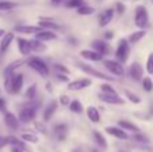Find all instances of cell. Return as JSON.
I'll return each mask as SVG.
<instances>
[{"label":"cell","instance_id":"obj_1","mask_svg":"<svg viewBox=\"0 0 153 152\" xmlns=\"http://www.w3.org/2000/svg\"><path fill=\"white\" fill-rule=\"evenodd\" d=\"M129 55H130V43H129V40L125 39V38H121V39L118 40V45H117V48H116V59L124 65V63L128 62Z\"/></svg>","mask_w":153,"mask_h":152},{"label":"cell","instance_id":"obj_2","mask_svg":"<svg viewBox=\"0 0 153 152\" xmlns=\"http://www.w3.org/2000/svg\"><path fill=\"white\" fill-rule=\"evenodd\" d=\"M134 24L138 28L144 30L149 26V13L146 7L144 5H137L134 10Z\"/></svg>","mask_w":153,"mask_h":152},{"label":"cell","instance_id":"obj_3","mask_svg":"<svg viewBox=\"0 0 153 152\" xmlns=\"http://www.w3.org/2000/svg\"><path fill=\"white\" fill-rule=\"evenodd\" d=\"M27 65H28L32 70H35L38 74L42 75V77H47V75L50 74V69H48V66L46 65V62L42 61L40 58H38V57H31V58H28L27 59Z\"/></svg>","mask_w":153,"mask_h":152},{"label":"cell","instance_id":"obj_4","mask_svg":"<svg viewBox=\"0 0 153 152\" xmlns=\"http://www.w3.org/2000/svg\"><path fill=\"white\" fill-rule=\"evenodd\" d=\"M103 66L108 72H110L116 77H124L125 70L121 62H118L117 59H103Z\"/></svg>","mask_w":153,"mask_h":152},{"label":"cell","instance_id":"obj_5","mask_svg":"<svg viewBox=\"0 0 153 152\" xmlns=\"http://www.w3.org/2000/svg\"><path fill=\"white\" fill-rule=\"evenodd\" d=\"M78 67L82 70L83 73H86V74H89L90 77H95V78H100V80H103V81H114L113 77H109V75H106L105 73L100 72V70L94 69L93 66H90V65H86V63H78Z\"/></svg>","mask_w":153,"mask_h":152},{"label":"cell","instance_id":"obj_6","mask_svg":"<svg viewBox=\"0 0 153 152\" xmlns=\"http://www.w3.org/2000/svg\"><path fill=\"white\" fill-rule=\"evenodd\" d=\"M36 117V107H24L19 110V121L23 124H28L35 120Z\"/></svg>","mask_w":153,"mask_h":152},{"label":"cell","instance_id":"obj_7","mask_svg":"<svg viewBox=\"0 0 153 152\" xmlns=\"http://www.w3.org/2000/svg\"><path fill=\"white\" fill-rule=\"evenodd\" d=\"M23 82H24V77L22 73H15L11 81V86H10V92L11 94H19L23 88Z\"/></svg>","mask_w":153,"mask_h":152},{"label":"cell","instance_id":"obj_8","mask_svg":"<svg viewBox=\"0 0 153 152\" xmlns=\"http://www.w3.org/2000/svg\"><path fill=\"white\" fill-rule=\"evenodd\" d=\"M129 75H130V78H132L133 81H136V82L141 81L144 78L143 66H141L138 62H133V63L130 65V67H129Z\"/></svg>","mask_w":153,"mask_h":152},{"label":"cell","instance_id":"obj_9","mask_svg":"<svg viewBox=\"0 0 153 152\" xmlns=\"http://www.w3.org/2000/svg\"><path fill=\"white\" fill-rule=\"evenodd\" d=\"M91 47H93V50H95L97 53H100L101 55H108V54L111 51L110 45H108L106 40H101V39L93 40Z\"/></svg>","mask_w":153,"mask_h":152},{"label":"cell","instance_id":"obj_10","mask_svg":"<svg viewBox=\"0 0 153 152\" xmlns=\"http://www.w3.org/2000/svg\"><path fill=\"white\" fill-rule=\"evenodd\" d=\"M98 97H100L101 101L106 102V104H111V105H124V102H125L124 98H121L118 94H106L101 92L98 94Z\"/></svg>","mask_w":153,"mask_h":152},{"label":"cell","instance_id":"obj_11","mask_svg":"<svg viewBox=\"0 0 153 152\" xmlns=\"http://www.w3.org/2000/svg\"><path fill=\"white\" fill-rule=\"evenodd\" d=\"M105 131H106V133H109L110 136L116 137V139H120V140L129 139L126 131H125V129H122L121 127H106Z\"/></svg>","mask_w":153,"mask_h":152},{"label":"cell","instance_id":"obj_12","mask_svg":"<svg viewBox=\"0 0 153 152\" xmlns=\"http://www.w3.org/2000/svg\"><path fill=\"white\" fill-rule=\"evenodd\" d=\"M91 85V80L90 78H81V80H75L69 82L67 88L70 90H82V89H86Z\"/></svg>","mask_w":153,"mask_h":152},{"label":"cell","instance_id":"obj_13","mask_svg":"<svg viewBox=\"0 0 153 152\" xmlns=\"http://www.w3.org/2000/svg\"><path fill=\"white\" fill-rule=\"evenodd\" d=\"M40 30H43L40 26H28V24H18L13 27V31L20 34H36Z\"/></svg>","mask_w":153,"mask_h":152},{"label":"cell","instance_id":"obj_14","mask_svg":"<svg viewBox=\"0 0 153 152\" xmlns=\"http://www.w3.org/2000/svg\"><path fill=\"white\" fill-rule=\"evenodd\" d=\"M4 123L10 129L16 131V129L19 128V123H20V121H19V117H16L13 113L4 112Z\"/></svg>","mask_w":153,"mask_h":152},{"label":"cell","instance_id":"obj_15","mask_svg":"<svg viewBox=\"0 0 153 152\" xmlns=\"http://www.w3.org/2000/svg\"><path fill=\"white\" fill-rule=\"evenodd\" d=\"M56 108H58V102H56L55 100H53V101L48 102L47 107H46L45 110H43V121H45V123H47V121H50L51 118H53Z\"/></svg>","mask_w":153,"mask_h":152},{"label":"cell","instance_id":"obj_16","mask_svg":"<svg viewBox=\"0 0 153 152\" xmlns=\"http://www.w3.org/2000/svg\"><path fill=\"white\" fill-rule=\"evenodd\" d=\"M53 132H54V136H55V139L58 140V142H63L67 136V124H63V123L56 124V125L54 127Z\"/></svg>","mask_w":153,"mask_h":152},{"label":"cell","instance_id":"obj_17","mask_svg":"<svg viewBox=\"0 0 153 152\" xmlns=\"http://www.w3.org/2000/svg\"><path fill=\"white\" fill-rule=\"evenodd\" d=\"M58 38V35L55 34V31L53 30H40L39 32L35 34V39H39L42 42H47V40H54Z\"/></svg>","mask_w":153,"mask_h":152},{"label":"cell","instance_id":"obj_18","mask_svg":"<svg viewBox=\"0 0 153 152\" xmlns=\"http://www.w3.org/2000/svg\"><path fill=\"white\" fill-rule=\"evenodd\" d=\"M15 39V34L13 32H5L4 35L1 37V42H0V50H1L3 54L7 53V50L10 48L12 40Z\"/></svg>","mask_w":153,"mask_h":152},{"label":"cell","instance_id":"obj_19","mask_svg":"<svg viewBox=\"0 0 153 152\" xmlns=\"http://www.w3.org/2000/svg\"><path fill=\"white\" fill-rule=\"evenodd\" d=\"M113 16H114V10L113 8H108V10H105L100 15V19H98L100 26L101 27H106L111 20H113Z\"/></svg>","mask_w":153,"mask_h":152},{"label":"cell","instance_id":"obj_20","mask_svg":"<svg viewBox=\"0 0 153 152\" xmlns=\"http://www.w3.org/2000/svg\"><path fill=\"white\" fill-rule=\"evenodd\" d=\"M38 26H40L43 30H53V31L61 28V26L58 23H55L53 19H48V18H40Z\"/></svg>","mask_w":153,"mask_h":152},{"label":"cell","instance_id":"obj_21","mask_svg":"<svg viewBox=\"0 0 153 152\" xmlns=\"http://www.w3.org/2000/svg\"><path fill=\"white\" fill-rule=\"evenodd\" d=\"M81 57L87 59V61H93V62H98V61H102L103 59V55H101V54L97 53L95 50H82Z\"/></svg>","mask_w":153,"mask_h":152},{"label":"cell","instance_id":"obj_22","mask_svg":"<svg viewBox=\"0 0 153 152\" xmlns=\"http://www.w3.org/2000/svg\"><path fill=\"white\" fill-rule=\"evenodd\" d=\"M18 48L23 57H28V54L32 51L31 45H30V40L24 39V38H18Z\"/></svg>","mask_w":153,"mask_h":152},{"label":"cell","instance_id":"obj_23","mask_svg":"<svg viewBox=\"0 0 153 152\" xmlns=\"http://www.w3.org/2000/svg\"><path fill=\"white\" fill-rule=\"evenodd\" d=\"M118 127H121V128L125 129V131L133 132V133H138V132H141L140 127L136 125V124H133V123H130V121H128V120H118Z\"/></svg>","mask_w":153,"mask_h":152},{"label":"cell","instance_id":"obj_24","mask_svg":"<svg viewBox=\"0 0 153 152\" xmlns=\"http://www.w3.org/2000/svg\"><path fill=\"white\" fill-rule=\"evenodd\" d=\"M86 115L89 117V120L91 123H100L101 121V115H100V110L97 109L95 107H89L86 109Z\"/></svg>","mask_w":153,"mask_h":152},{"label":"cell","instance_id":"obj_25","mask_svg":"<svg viewBox=\"0 0 153 152\" xmlns=\"http://www.w3.org/2000/svg\"><path fill=\"white\" fill-rule=\"evenodd\" d=\"M24 59H16V61L11 62L10 65H8L7 67L4 69V73H3V75H8V74H13L15 73V70L18 69L19 66H22V65H24Z\"/></svg>","mask_w":153,"mask_h":152},{"label":"cell","instance_id":"obj_26","mask_svg":"<svg viewBox=\"0 0 153 152\" xmlns=\"http://www.w3.org/2000/svg\"><path fill=\"white\" fill-rule=\"evenodd\" d=\"M30 45H31V50L35 51V53H43V51L47 50V46L45 45V42H42L39 39H31Z\"/></svg>","mask_w":153,"mask_h":152},{"label":"cell","instance_id":"obj_27","mask_svg":"<svg viewBox=\"0 0 153 152\" xmlns=\"http://www.w3.org/2000/svg\"><path fill=\"white\" fill-rule=\"evenodd\" d=\"M145 35H146V31H145V30H141V28H140L138 31L132 32V34L129 35V38H128V40H129L130 45H136V43L140 42V40L143 39Z\"/></svg>","mask_w":153,"mask_h":152},{"label":"cell","instance_id":"obj_28","mask_svg":"<svg viewBox=\"0 0 153 152\" xmlns=\"http://www.w3.org/2000/svg\"><path fill=\"white\" fill-rule=\"evenodd\" d=\"M7 142H8V144L12 145V147L22 148V150L26 152L30 151L28 148H27V145L24 144V142H20V139H18V137H15V136H7Z\"/></svg>","mask_w":153,"mask_h":152},{"label":"cell","instance_id":"obj_29","mask_svg":"<svg viewBox=\"0 0 153 152\" xmlns=\"http://www.w3.org/2000/svg\"><path fill=\"white\" fill-rule=\"evenodd\" d=\"M93 137H94L95 143H97L101 148H103V150L108 148V142H106V139L103 137V135L101 133L100 131H93Z\"/></svg>","mask_w":153,"mask_h":152},{"label":"cell","instance_id":"obj_30","mask_svg":"<svg viewBox=\"0 0 153 152\" xmlns=\"http://www.w3.org/2000/svg\"><path fill=\"white\" fill-rule=\"evenodd\" d=\"M76 12H78V15H81V16H89V15H93V13L95 12V10L93 7H90V5L83 4L82 7L76 8Z\"/></svg>","mask_w":153,"mask_h":152},{"label":"cell","instance_id":"obj_31","mask_svg":"<svg viewBox=\"0 0 153 152\" xmlns=\"http://www.w3.org/2000/svg\"><path fill=\"white\" fill-rule=\"evenodd\" d=\"M18 3L15 1H10V0H0V11H10L12 8L18 7Z\"/></svg>","mask_w":153,"mask_h":152},{"label":"cell","instance_id":"obj_32","mask_svg":"<svg viewBox=\"0 0 153 152\" xmlns=\"http://www.w3.org/2000/svg\"><path fill=\"white\" fill-rule=\"evenodd\" d=\"M69 108L73 113H82L83 112V105L81 104V101L78 100H74V101H70Z\"/></svg>","mask_w":153,"mask_h":152},{"label":"cell","instance_id":"obj_33","mask_svg":"<svg viewBox=\"0 0 153 152\" xmlns=\"http://www.w3.org/2000/svg\"><path fill=\"white\" fill-rule=\"evenodd\" d=\"M20 137H22V140H24V142H27V143H32V144H36V143L39 142L36 135L31 133V132H24V133H22Z\"/></svg>","mask_w":153,"mask_h":152},{"label":"cell","instance_id":"obj_34","mask_svg":"<svg viewBox=\"0 0 153 152\" xmlns=\"http://www.w3.org/2000/svg\"><path fill=\"white\" fill-rule=\"evenodd\" d=\"M141 83H143V89L146 93H152L153 92V81L151 77H144L141 80Z\"/></svg>","mask_w":153,"mask_h":152},{"label":"cell","instance_id":"obj_35","mask_svg":"<svg viewBox=\"0 0 153 152\" xmlns=\"http://www.w3.org/2000/svg\"><path fill=\"white\" fill-rule=\"evenodd\" d=\"M35 96H36V83H32V85L28 86V89L24 93V97L27 100H34Z\"/></svg>","mask_w":153,"mask_h":152},{"label":"cell","instance_id":"obj_36","mask_svg":"<svg viewBox=\"0 0 153 152\" xmlns=\"http://www.w3.org/2000/svg\"><path fill=\"white\" fill-rule=\"evenodd\" d=\"M125 97H126L130 102H133V104H140L141 102L140 96H137L136 93H133V92H130V90H125Z\"/></svg>","mask_w":153,"mask_h":152},{"label":"cell","instance_id":"obj_37","mask_svg":"<svg viewBox=\"0 0 153 152\" xmlns=\"http://www.w3.org/2000/svg\"><path fill=\"white\" fill-rule=\"evenodd\" d=\"M132 139L134 140V142H137V143H141V144H149V137L145 136V135H143L141 132L134 133L132 136Z\"/></svg>","mask_w":153,"mask_h":152},{"label":"cell","instance_id":"obj_38","mask_svg":"<svg viewBox=\"0 0 153 152\" xmlns=\"http://www.w3.org/2000/svg\"><path fill=\"white\" fill-rule=\"evenodd\" d=\"M100 88H101V92H102V93H106V94H118L116 89H114L113 86H111L110 83H108V82H103Z\"/></svg>","mask_w":153,"mask_h":152},{"label":"cell","instance_id":"obj_39","mask_svg":"<svg viewBox=\"0 0 153 152\" xmlns=\"http://www.w3.org/2000/svg\"><path fill=\"white\" fill-rule=\"evenodd\" d=\"M85 4L83 0H67L66 1V7L67 8H79Z\"/></svg>","mask_w":153,"mask_h":152},{"label":"cell","instance_id":"obj_40","mask_svg":"<svg viewBox=\"0 0 153 152\" xmlns=\"http://www.w3.org/2000/svg\"><path fill=\"white\" fill-rule=\"evenodd\" d=\"M145 69L148 72V74H153V53H151L148 55V59H146V65H145Z\"/></svg>","mask_w":153,"mask_h":152},{"label":"cell","instance_id":"obj_41","mask_svg":"<svg viewBox=\"0 0 153 152\" xmlns=\"http://www.w3.org/2000/svg\"><path fill=\"white\" fill-rule=\"evenodd\" d=\"M54 70H55L56 73H63V74H70V70L67 69L65 65H59V63H55L54 65Z\"/></svg>","mask_w":153,"mask_h":152},{"label":"cell","instance_id":"obj_42","mask_svg":"<svg viewBox=\"0 0 153 152\" xmlns=\"http://www.w3.org/2000/svg\"><path fill=\"white\" fill-rule=\"evenodd\" d=\"M125 10H126V8H125V5L122 4L121 1L116 3V12L118 13V15H122V13L125 12Z\"/></svg>","mask_w":153,"mask_h":152},{"label":"cell","instance_id":"obj_43","mask_svg":"<svg viewBox=\"0 0 153 152\" xmlns=\"http://www.w3.org/2000/svg\"><path fill=\"white\" fill-rule=\"evenodd\" d=\"M56 78H58L61 82H69V77H67V74H63V73H56Z\"/></svg>","mask_w":153,"mask_h":152},{"label":"cell","instance_id":"obj_44","mask_svg":"<svg viewBox=\"0 0 153 152\" xmlns=\"http://www.w3.org/2000/svg\"><path fill=\"white\" fill-rule=\"evenodd\" d=\"M35 128H36L39 132H43V133H46V127H45V124L39 123V121H35Z\"/></svg>","mask_w":153,"mask_h":152},{"label":"cell","instance_id":"obj_45","mask_svg":"<svg viewBox=\"0 0 153 152\" xmlns=\"http://www.w3.org/2000/svg\"><path fill=\"white\" fill-rule=\"evenodd\" d=\"M59 102H61V104L63 105V107H66V105H69V104H70V100H69V97L65 96V94H63V96L59 97Z\"/></svg>","mask_w":153,"mask_h":152},{"label":"cell","instance_id":"obj_46","mask_svg":"<svg viewBox=\"0 0 153 152\" xmlns=\"http://www.w3.org/2000/svg\"><path fill=\"white\" fill-rule=\"evenodd\" d=\"M0 112H5V100L0 96Z\"/></svg>","mask_w":153,"mask_h":152},{"label":"cell","instance_id":"obj_47","mask_svg":"<svg viewBox=\"0 0 153 152\" xmlns=\"http://www.w3.org/2000/svg\"><path fill=\"white\" fill-rule=\"evenodd\" d=\"M8 144V142H7V137H3V136H0V150H1L3 147H5V145Z\"/></svg>","mask_w":153,"mask_h":152},{"label":"cell","instance_id":"obj_48","mask_svg":"<svg viewBox=\"0 0 153 152\" xmlns=\"http://www.w3.org/2000/svg\"><path fill=\"white\" fill-rule=\"evenodd\" d=\"M113 38H114V32H113V31L105 32V39H106V40H110V39H113Z\"/></svg>","mask_w":153,"mask_h":152},{"label":"cell","instance_id":"obj_49","mask_svg":"<svg viewBox=\"0 0 153 152\" xmlns=\"http://www.w3.org/2000/svg\"><path fill=\"white\" fill-rule=\"evenodd\" d=\"M11 152H26V151H23L22 148H18V147H12V150H11Z\"/></svg>","mask_w":153,"mask_h":152},{"label":"cell","instance_id":"obj_50","mask_svg":"<svg viewBox=\"0 0 153 152\" xmlns=\"http://www.w3.org/2000/svg\"><path fill=\"white\" fill-rule=\"evenodd\" d=\"M51 1H53L54 4H61V3H63L65 0H51Z\"/></svg>","mask_w":153,"mask_h":152},{"label":"cell","instance_id":"obj_51","mask_svg":"<svg viewBox=\"0 0 153 152\" xmlns=\"http://www.w3.org/2000/svg\"><path fill=\"white\" fill-rule=\"evenodd\" d=\"M4 34H5V30L4 28H0V38H1Z\"/></svg>","mask_w":153,"mask_h":152},{"label":"cell","instance_id":"obj_52","mask_svg":"<svg viewBox=\"0 0 153 152\" xmlns=\"http://www.w3.org/2000/svg\"><path fill=\"white\" fill-rule=\"evenodd\" d=\"M71 152H81V150H78V148H75V150H73Z\"/></svg>","mask_w":153,"mask_h":152},{"label":"cell","instance_id":"obj_53","mask_svg":"<svg viewBox=\"0 0 153 152\" xmlns=\"http://www.w3.org/2000/svg\"><path fill=\"white\" fill-rule=\"evenodd\" d=\"M3 55V53H1V50H0V57H1Z\"/></svg>","mask_w":153,"mask_h":152},{"label":"cell","instance_id":"obj_54","mask_svg":"<svg viewBox=\"0 0 153 152\" xmlns=\"http://www.w3.org/2000/svg\"><path fill=\"white\" fill-rule=\"evenodd\" d=\"M133 1H138V0H133Z\"/></svg>","mask_w":153,"mask_h":152},{"label":"cell","instance_id":"obj_55","mask_svg":"<svg viewBox=\"0 0 153 152\" xmlns=\"http://www.w3.org/2000/svg\"><path fill=\"white\" fill-rule=\"evenodd\" d=\"M0 93H1V90H0Z\"/></svg>","mask_w":153,"mask_h":152},{"label":"cell","instance_id":"obj_56","mask_svg":"<svg viewBox=\"0 0 153 152\" xmlns=\"http://www.w3.org/2000/svg\"><path fill=\"white\" fill-rule=\"evenodd\" d=\"M152 1H153V0H152Z\"/></svg>","mask_w":153,"mask_h":152}]
</instances>
